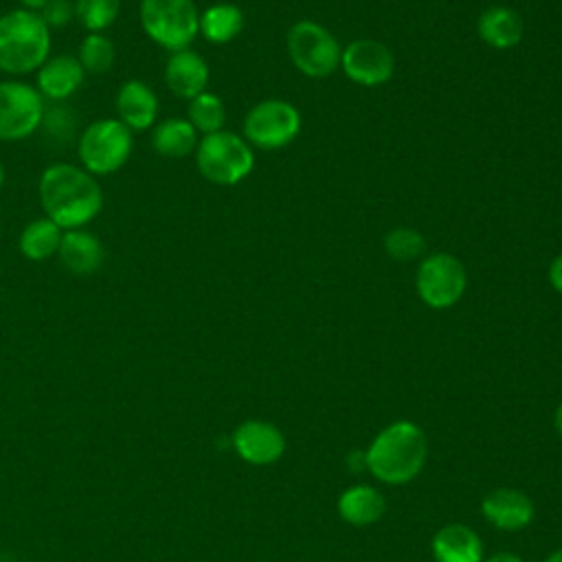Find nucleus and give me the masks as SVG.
Returning <instances> with one entry per match:
<instances>
[{"mask_svg":"<svg viewBox=\"0 0 562 562\" xmlns=\"http://www.w3.org/2000/svg\"><path fill=\"white\" fill-rule=\"evenodd\" d=\"M476 31L479 37L498 50H507L520 44L522 40V18L518 15V11H514L512 7H503V4H494L487 7L479 20H476Z\"/></svg>","mask_w":562,"mask_h":562,"instance_id":"obj_19","label":"nucleus"},{"mask_svg":"<svg viewBox=\"0 0 562 562\" xmlns=\"http://www.w3.org/2000/svg\"><path fill=\"white\" fill-rule=\"evenodd\" d=\"M432 558L437 562H483V540L481 536L461 522L441 527L430 542Z\"/></svg>","mask_w":562,"mask_h":562,"instance_id":"obj_18","label":"nucleus"},{"mask_svg":"<svg viewBox=\"0 0 562 562\" xmlns=\"http://www.w3.org/2000/svg\"><path fill=\"white\" fill-rule=\"evenodd\" d=\"M75 18L88 33H103L119 15L121 0H75Z\"/></svg>","mask_w":562,"mask_h":562,"instance_id":"obj_26","label":"nucleus"},{"mask_svg":"<svg viewBox=\"0 0 562 562\" xmlns=\"http://www.w3.org/2000/svg\"><path fill=\"white\" fill-rule=\"evenodd\" d=\"M549 283L553 285L555 292L562 294V252L549 266Z\"/></svg>","mask_w":562,"mask_h":562,"instance_id":"obj_29","label":"nucleus"},{"mask_svg":"<svg viewBox=\"0 0 562 562\" xmlns=\"http://www.w3.org/2000/svg\"><path fill=\"white\" fill-rule=\"evenodd\" d=\"M165 83L180 99H193L206 90L209 66L204 57L191 48L176 50L165 66Z\"/></svg>","mask_w":562,"mask_h":562,"instance_id":"obj_14","label":"nucleus"},{"mask_svg":"<svg viewBox=\"0 0 562 562\" xmlns=\"http://www.w3.org/2000/svg\"><path fill=\"white\" fill-rule=\"evenodd\" d=\"M151 147L167 158H184L198 147V132L187 119H165L151 127Z\"/></svg>","mask_w":562,"mask_h":562,"instance_id":"obj_21","label":"nucleus"},{"mask_svg":"<svg viewBox=\"0 0 562 562\" xmlns=\"http://www.w3.org/2000/svg\"><path fill=\"white\" fill-rule=\"evenodd\" d=\"M158 97L156 92L140 79H130L119 88L116 94V112L119 121L125 123L132 132L149 130L158 119Z\"/></svg>","mask_w":562,"mask_h":562,"instance_id":"obj_15","label":"nucleus"},{"mask_svg":"<svg viewBox=\"0 0 562 562\" xmlns=\"http://www.w3.org/2000/svg\"><path fill=\"white\" fill-rule=\"evenodd\" d=\"M386 512V498L373 485H351L338 496V514L353 527H369Z\"/></svg>","mask_w":562,"mask_h":562,"instance_id":"obj_20","label":"nucleus"},{"mask_svg":"<svg viewBox=\"0 0 562 562\" xmlns=\"http://www.w3.org/2000/svg\"><path fill=\"white\" fill-rule=\"evenodd\" d=\"M544 562H562V549H555L553 553H549Z\"/></svg>","mask_w":562,"mask_h":562,"instance_id":"obj_33","label":"nucleus"},{"mask_svg":"<svg viewBox=\"0 0 562 562\" xmlns=\"http://www.w3.org/2000/svg\"><path fill=\"white\" fill-rule=\"evenodd\" d=\"M345 75L360 86H382L393 77L395 57L378 40H353L340 55Z\"/></svg>","mask_w":562,"mask_h":562,"instance_id":"obj_11","label":"nucleus"},{"mask_svg":"<svg viewBox=\"0 0 562 562\" xmlns=\"http://www.w3.org/2000/svg\"><path fill=\"white\" fill-rule=\"evenodd\" d=\"M50 57V29L37 11L13 9L0 15V70L35 72Z\"/></svg>","mask_w":562,"mask_h":562,"instance_id":"obj_3","label":"nucleus"},{"mask_svg":"<svg viewBox=\"0 0 562 562\" xmlns=\"http://www.w3.org/2000/svg\"><path fill=\"white\" fill-rule=\"evenodd\" d=\"M288 55L292 64L312 79L331 75L340 64L338 40L314 20H299L288 31Z\"/></svg>","mask_w":562,"mask_h":562,"instance_id":"obj_7","label":"nucleus"},{"mask_svg":"<svg viewBox=\"0 0 562 562\" xmlns=\"http://www.w3.org/2000/svg\"><path fill=\"white\" fill-rule=\"evenodd\" d=\"M22 4V9H29V11H42L50 0H18Z\"/></svg>","mask_w":562,"mask_h":562,"instance_id":"obj_31","label":"nucleus"},{"mask_svg":"<svg viewBox=\"0 0 562 562\" xmlns=\"http://www.w3.org/2000/svg\"><path fill=\"white\" fill-rule=\"evenodd\" d=\"M428 457L426 432L400 419L382 428L364 450V468L371 476L386 485L411 483L424 468Z\"/></svg>","mask_w":562,"mask_h":562,"instance_id":"obj_2","label":"nucleus"},{"mask_svg":"<svg viewBox=\"0 0 562 562\" xmlns=\"http://www.w3.org/2000/svg\"><path fill=\"white\" fill-rule=\"evenodd\" d=\"M37 193L46 217L61 231L83 228L103 209V191L97 178L70 162L48 165L40 176Z\"/></svg>","mask_w":562,"mask_h":562,"instance_id":"obj_1","label":"nucleus"},{"mask_svg":"<svg viewBox=\"0 0 562 562\" xmlns=\"http://www.w3.org/2000/svg\"><path fill=\"white\" fill-rule=\"evenodd\" d=\"M2 182H4V169H2V165H0V189H2Z\"/></svg>","mask_w":562,"mask_h":562,"instance_id":"obj_34","label":"nucleus"},{"mask_svg":"<svg viewBox=\"0 0 562 562\" xmlns=\"http://www.w3.org/2000/svg\"><path fill=\"white\" fill-rule=\"evenodd\" d=\"M138 18L145 35L171 53L189 48L200 33V11L193 0H140Z\"/></svg>","mask_w":562,"mask_h":562,"instance_id":"obj_4","label":"nucleus"},{"mask_svg":"<svg viewBox=\"0 0 562 562\" xmlns=\"http://www.w3.org/2000/svg\"><path fill=\"white\" fill-rule=\"evenodd\" d=\"M57 255H59L61 266L77 277L94 274L103 266V259H105L101 239L86 228L64 231Z\"/></svg>","mask_w":562,"mask_h":562,"instance_id":"obj_16","label":"nucleus"},{"mask_svg":"<svg viewBox=\"0 0 562 562\" xmlns=\"http://www.w3.org/2000/svg\"><path fill=\"white\" fill-rule=\"evenodd\" d=\"M134 147L132 130L119 119H99L90 123L79 136L81 167L92 176H108L119 171Z\"/></svg>","mask_w":562,"mask_h":562,"instance_id":"obj_6","label":"nucleus"},{"mask_svg":"<svg viewBox=\"0 0 562 562\" xmlns=\"http://www.w3.org/2000/svg\"><path fill=\"white\" fill-rule=\"evenodd\" d=\"M233 448L246 463L270 465L285 452L283 432L263 419H246L233 432Z\"/></svg>","mask_w":562,"mask_h":562,"instance_id":"obj_12","label":"nucleus"},{"mask_svg":"<svg viewBox=\"0 0 562 562\" xmlns=\"http://www.w3.org/2000/svg\"><path fill=\"white\" fill-rule=\"evenodd\" d=\"M61 235H64V231L53 220H48L44 215V217L31 220L22 228L18 246H20V252L29 261H46L48 257H53L59 250Z\"/></svg>","mask_w":562,"mask_h":562,"instance_id":"obj_23","label":"nucleus"},{"mask_svg":"<svg viewBox=\"0 0 562 562\" xmlns=\"http://www.w3.org/2000/svg\"><path fill=\"white\" fill-rule=\"evenodd\" d=\"M424 237L413 228H393L384 237V248L393 259L411 261L424 252Z\"/></svg>","mask_w":562,"mask_h":562,"instance_id":"obj_27","label":"nucleus"},{"mask_svg":"<svg viewBox=\"0 0 562 562\" xmlns=\"http://www.w3.org/2000/svg\"><path fill=\"white\" fill-rule=\"evenodd\" d=\"M195 165L202 178H206L209 182L231 187L241 182L252 171L255 156L246 138L220 130L198 140Z\"/></svg>","mask_w":562,"mask_h":562,"instance_id":"obj_5","label":"nucleus"},{"mask_svg":"<svg viewBox=\"0 0 562 562\" xmlns=\"http://www.w3.org/2000/svg\"><path fill=\"white\" fill-rule=\"evenodd\" d=\"M83 77L86 70L77 57L55 55L37 68V92L50 101H64L79 90Z\"/></svg>","mask_w":562,"mask_h":562,"instance_id":"obj_17","label":"nucleus"},{"mask_svg":"<svg viewBox=\"0 0 562 562\" xmlns=\"http://www.w3.org/2000/svg\"><path fill=\"white\" fill-rule=\"evenodd\" d=\"M299 130V110L281 99L259 101L244 119V138L259 149H281L296 138Z\"/></svg>","mask_w":562,"mask_h":562,"instance_id":"obj_9","label":"nucleus"},{"mask_svg":"<svg viewBox=\"0 0 562 562\" xmlns=\"http://www.w3.org/2000/svg\"><path fill=\"white\" fill-rule=\"evenodd\" d=\"M244 29V13L233 2H215L200 13V33L211 44H226Z\"/></svg>","mask_w":562,"mask_h":562,"instance_id":"obj_22","label":"nucleus"},{"mask_svg":"<svg viewBox=\"0 0 562 562\" xmlns=\"http://www.w3.org/2000/svg\"><path fill=\"white\" fill-rule=\"evenodd\" d=\"M483 562H522L518 555H514V553H507V551H501V553H494V555H490L487 560H483Z\"/></svg>","mask_w":562,"mask_h":562,"instance_id":"obj_30","label":"nucleus"},{"mask_svg":"<svg viewBox=\"0 0 562 562\" xmlns=\"http://www.w3.org/2000/svg\"><path fill=\"white\" fill-rule=\"evenodd\" d=\"M189 123L195 127V132H202V136L220 132L226 121V110L224 103L217 94L204 90L198 97L189 101Z\"/></svg>","mask_w":562,"mask_h":562,"instance_id":"obj_24","label":"nucleus"},{"mask_svg":"<svg viewBox=\"0 0 562 562\" xmlns=\"http://www.w3.org/2000/svg\"><path fill=\"white\" fill-rule=\"evenodd\" d=\"M468 285L465 266L448 252H432L422 259L415 274L419 299L432 310H446L459 303Z\"/></svg>","mask_w":562,"mask_h":562,"instance_id":"obj_8","label":"nucleus"},{"mask_svg":"<svg viewBox=\"0 0 562 562\" xmlns=\"http://www.w3.org/2000/svg\"><path fill=\"white\" fill-rule=\"evenodd\" d=\"M114 57H116V50L110 37H105L103 33H88L79 46L77 59L86 72L101 75L112 68Z\"/></svg>","mask_w":562,"mask_h":562,"instance_id":"obj_25","label":"nucleus"},{"mask_svg":"<svg viewBox=\"0 0 562 562\" xmlns=\"http://www.w3.org/2000/svg\"><path fill=\"white\" fill-rule=\"evenodd\" d=\"M44 121V97L35 86L0 81V140L15 143L35 134Z\"/></svg>","mask_w":562,"mask_h":562,"instance_id":"obj_10","label":"nucleus"},{"mask_svg":"<svg viewBox=\"0 0 562 562\" xmlns=\"http://www.w3.org/2000/svg\"><path fill=\"white\" fill-rule=\"evenodd\" d=\"M553 428H555L558 437L562 439V402L555 406V413H553Z\"/></svg>","mask_w":562,"mask_h":562,"instance_id":"obj_32","label":"nucleus"},{"mask_svg":"<svg viewBox=\"0 0 562 562\" xmlns=\"http://www.w3.org/2000/svg\"><path fill=\"white\" fill-rule=\"evenodd\" d=\"M483 518L503 531L525 529L536 514L533 501L516 487H496L481 501Z\"/></svg>","mask_w":562,"mask_h":562,"instance_id":"obj_13","label":"nucleus"},{"mask_svg":"<svg viewBox=\"0 0 562 562\" xmlns=\"http://www.w3.org/2000/svg\"><path fill=\"white\" fill-rule=\"evenodd\" d=\"M42 20L46 22V26L53 29H61L66 26L72 18H75V4L70 0H50L42 11H40Z\"/></svg>","mask_w":562,"mask_h":562,"instance_id":"obj_28","label":"nucleus"}]
</instances>
